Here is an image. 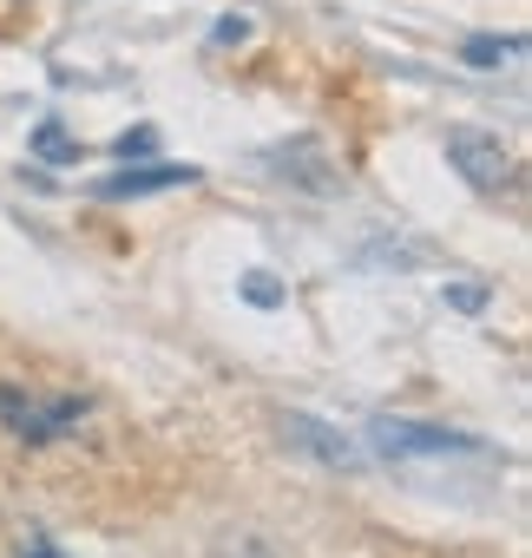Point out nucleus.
<instances>
[{
    "label": "nucleus",
    "instance_id": "obj_1",
    "mask_svg": "<svg viewBox=\"0 0 532 558\" xmlns=\"http://www.w3.org/2000/svg\"><path fill=\"white\" fill-rule=\"evenodd\" d=\"M368 447H375L382 460H447V453H473L480 440H467V434H454V427L375 414V421H368Z\"/></svg>",
    "mask_w": 532,
    "mask_h": 558
},
{
    "label": "nucleus",
    "instance_id": "obj_2",
    "mask_svg": "<svg viewBox=\"0 0 532 558\" xmlns=\"http://www.w3.org/2000/svg\"><path fill=\"white\" fill-rule=\"evenodd\" d=\"M447 165L460 171V184H473V191H506L512 184V151L493 138V132H480V125H454L447 132Z\"/></svg>",
    "mask_w": 532,
    "mask_h": 558
},
{
    "label": "nucleus",
    "instance_id": "obj_3",
    "mask_svg": "<svg viewBox=\"0 0 532 558\" xmlns=\"http://www.w3.org/2000/svg\"><path fill=\"white\" fill-rule=\"evenodd\" d=\"M277 434H283L290 453H303V460H316V466H329V473H362V466H368V453H362L342 427H329V421H316V414H277Z\"/></svg>",
    "mask_w": 532,
    "mask_h": 558
},
{
    "label": "nucleus",
    "instance_id": "obj_4",
    "mask_svg": "<svg viewBox=\"0 0 532 558\" xmlns=\"http://www.w3.org/2000/svg\"><path fill=\"white\" fill-rule=\"evenodd\" d=\"M0 414H8L21 434H27V447H40V440H53L66 421H80L86 414V401H60V408H40L34 395H21V388H0Z\"/></svg>",
    "mask_w": 532,
    "mask_h": 558
},
{
    "label": "nucleus",
    "instance_id": "obj_5",
    "mask_svg": "<svg viewBox=\"0 0 532 558\" xmlns=\"http://www.w3.org/2000/svg\"><path fill=\"white\" fill-rule=\"evenodd\" d=\"M171 184H197V171L191 165H132V171L99 178L93 191L99 197H152V191H171Z\"/></svg>",
    "mask_w": 532,
    "mask_h": 558
},
{
    "label": "nucleus",
    "instance_id": "obj_6",
    "mask_svg": "<svg viewBox=\"0 0 532 558\" xmlns=\"http://www.w3.org/2000/svg\"><path fill=\"white\" fill-rule=\"evenodd\" d=\"M217 558H283V551H277V538H263V532H223Z\"/></svg>",
    "mask_w": 532,
    "mask_h": 558
},
{
    "label": "nucleus",
    "instance_id": "obj_7",
    "mask_svg": "<svg viewBox=\"0 0 532 558\" xmlns=\"http://www.w3.org/2000/svg\"><path fill=\"white\" fill-rule=\"evenodd\" d=\"M237 290H243L250 310H277V303H283V283H277L270 269H243V283H237Z\"/></svg>",
    "mask_w": 532,
    "mask_h": 558
},
{
    "label": "nucleus",
    "instance_id": "obj_8",
    "mask_svg": "<svg viewBox=\"0 0 532 558\" xmlns=\"http://www.w3.org/2000/svg\"><path fill=\"white\" fill-rule=\"evenodd\" d=\"M34 151H40L47 165H80V145L66 138V125H40V132H34Z\"/></svg>",
    "mask_w": 532,
    "mask_h": 558
},
{
    "label": "nucleus",
    "instance_id": "obj_9",
    "mask_svg": "<svg viewBox=\"0 0 532 558\" xmlns=\"http://www.w3.org/2000/svg\"><path fill=\"white\" fill-rule=\"evenodd\" d=\"M506 53H519V40H467V60L473 66H499Z\"/></svg>",
    "mask_w": 532,
    "mask_h": 558
},
{
    "label": "nucleus",
    "instance_id": "obj_10",
    "mask_svg": "<svg viewBox=\"0 0 532 558\" xmlns=\"http://www.w3.org/2000/svg\"><path fill=\"white\" fill-rule=\"evenodd\" d=\"M152 151H158V132H152V125H132V132L119 138V158H152Z\"/></svg>",
    "mask_w": 532,
    "mask_h": 558
},
{
    "label": "nucleus",
    "instance_id": "obj_11",
    "mask_svg": "<svg viewBox=\"0 0 532 558\" xmlns=\"http://www.w3.org/2000/svg\"><path fill=\"white\" fill-rule=\"evenodd\" d=\"M447 303L473 316V310H486V283H447Z\"/></svg>",
    "mask_w": 532,
    "mask_h": 558
},
{
    "label": "nucleus",
    "instance_id": "obj_12",
    "mask_svg": "<svg viewBox=\"0 0 532 558\" xmlns=\"http://www.w3.org/2000/svg\"><path fill=\"white\" fill-rule=\"evenodd\" d=\"M243 34H250V21H243V14H223V21H217V40H243Z\"/></svg>",
    "mask_w": 532,
    "mask_h": 558
},
{
    "label": "nucleus",
    "instance_id": "obj_13",
    "mask_svg": "<svg viewBox=\"0 0 532 558\" xmlns=\"http://www.w3.org/2000/svg\"><path fill=\"white\" fill-rule=\"evenodd\" d=\"M34 558H53V551H34Z\"/></svg>",
    "mask_w": 532,
    "mask_h": 558
}]
</instances>
